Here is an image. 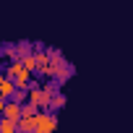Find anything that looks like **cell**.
Instances as JSON below:
<instances>
[{
  "label": "cell",
  "mask_w": 133,
  "mask_h": 133,
  "mask_svg": "<svg viewBox=\"0 0 133 133\" xmlns=\"http://www.w3.org/2000/svg\"><path fill=\"white\" fill-rule=\"evenodd\" d=\"M0 133H21V128H18V123H13V120H0Z\"/></svg>",
  "instance_id": "8"
},
{
  "label": "cell",
  "mask_w": 133,
  "mask_h": 133,
  "mask_svg": "<svg viewBox=\"0 0 133 133\" xmlns=\"http://www.w3.org/2000/svg\"><path fill=\"white\" fill-rule=\"evenodd\" d=\"M0 112H3V117H5V120L21 123L24 104H21V102H16V99H0Z\"/></svg>",
  "instance_id": "2"
},
{
  "label": "cell",
  "mask_w": 133,
  "mask_h": 133,
  "mask_svg": "<svg viewBox=\"0 0 133 133\" xmlns=\"http://www.w3.org/2000/svg\"><path fill=\"white\" fill-rule=\"evenodd\" d=\"M55 128H57V115L55 112H39L37 133H55Z\"/></svg>",
  "instance_id": "3"
},
{
  "label": "cell",
  "mask_w": 133,
  "mask_h": 133,
  "mask_svg": "<svg viewBox=\"0 0 133 133\" xmlns=\"http://www.w3.org/2000/svg\"><path fill=\"white\" fill-rule=\"evenodd\" d=\"M37 125H39V115H31V117H21V123H18L21 133H37Z\"/></svg>",
  "instance_id": "7"
},
{
  "label": "cell",
  "mask_w": 133,
  "mask_h": 133,
  "mask_svg": "<svg viewBox=\"0 0 133 133\" xmlns=\"http://www.w3.org/2000/svg\"><path fill=\"white\" fill-rule=\"evenodd\" d=\"M65 102H68V99H65V94L60 91V94L52 99V107H50V112H57V110H63V107H65Z\"/></svg>",
  "instance_id": "10"
},
{
  "label": "cell",
  "mask_w": 133,
  "mask_h": 133,
  "mask_svg": "<svg viewBox=\"0 0 133 133\" xmlns=\"http://www.w3.org/2000/svg\"><path fill=\"white\" fill-rule=\"evenodd\" d=\"M71 76H73V65H71L68 60H65V63L60 65V68H57V73H55V81H57V84L63 86V84H65V81H68Z\"/></svg>",
  "instance_id": "6"
},
{
  "label": "cell",
  "mask_w": 133,
  "mask_h": 133,
  "mask_svg": "<svg viewBox=\"0 0 133 133\" xmlns=\"http://www.w3.org/2000/svg\"><path fill=\"white\" fill-rule=\"evenodd\" d=\"M16 91H18L16 81H13L8 73H3V76H0V97H3V99H13Z\"/></svg>",
  "instance_id": "4"
},
{
  "label": "cell",
  "mask_w": 133,
  "mask_h": 133,
  "mask_svg": "<svg viewBox=\"0 0 133 133\" xmlns=\"http://www.w3.org/2000/svg\"><path fill=\"white\" fill-rule=\"evenodd\" d=\"M3 73H8V76L16 81L18 89H24V91L31 89V76H34V73H29V71L24 68L21 60H16V63H11V65H3Z\"/></svg>",
  "instance_id": "1"
},
{
  "label": "cell",
  "mask_w": 133,
  "mask_h": 133,
  "mask_svg": "<svg viewBox=\"0 0 133 133\" xmlns=\"http://www.w3.org/2000/svg\"><path fill=\"white\" fill-rule=\"evenodd\" d=\"M21 63H24V68H26L29 73H37V68H39V65H37V55H34V52H31V55H26Z\"/></svg>",
  "instance_id": "9"
},
{
  "label": "cell",
  "mask_w": 133,
  "mask_h": 133,
  "mask_svg": "<svg viewBox=\"0 0 133 133\" xmlns=\"http://www.w3.org/2000/svg\"><path fill=\"white\" fill-rule=\"evenodd\" d=\"M26 102L37 104V107H39V112H42V84H31V89L26 91Z\"/></svg>",
  "instance_id": "5"
}]
</instances>
